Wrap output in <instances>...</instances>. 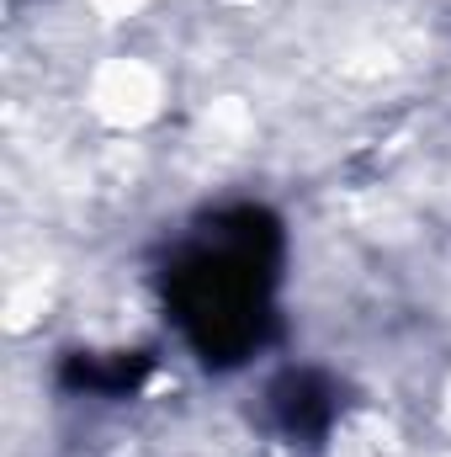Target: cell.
Here are the masks:
<instances>
[{
    "label": "cell",
    "mask_w": 451,
    "mask_h": 457,
    "mask_svg": "<svg viewBox=\"0 0 451 457\" xmlns=\"http://www.w3.org/2000/svg\"><path fill=\"white\" fill-rule=\"evenodd\" d=\"M282 234L260 208H228L197 228L165 266V303L208 367L255 356L276 320Z\"/></svg>",
    "instance_id": "cell-1"
}]
</instances>
